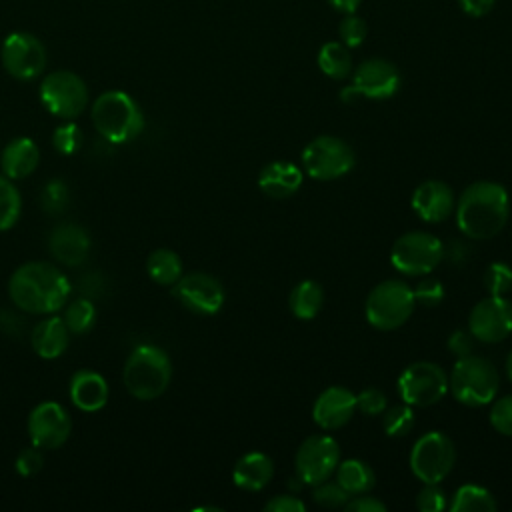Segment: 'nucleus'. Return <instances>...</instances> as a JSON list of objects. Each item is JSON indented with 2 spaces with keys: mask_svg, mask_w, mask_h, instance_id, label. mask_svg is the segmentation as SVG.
Wrapping results in <instances>:
<instances>
[{
  "mask_svg": "<svg viewBox=\"0 0 512 512\" xmlns=\"http://www.w3.org/2000/svg\"><path fill=\"white\" fill-rule=\"evenodd\" d=\"M48 250L60 264L80 266L90 254V236L82 226L66 222L50 232Z\"/></svg>",
  "mask_w": 512,
  "mask_h": 512,
  "instance_id": "aec40b11",
  "label": "nucleus"
},
{
  "mask_svg": "<svg viewBox=\"0 0 512 512\" xmlns=\"http://www.w3.org/2000/svg\"><path fill=\"white\" fill-rule=\"evenodd\" d=\"M312 498L324 508H344V504L350 500V494L336 480L328 478L314 486Z\"/></svg>",
  "mask_w": 512,
  "mask_h": 512,
  "instance_id": "c9c22d12",
  "label": "nucleus"
},
{
  "mask_svg": "<svg viewBox=\"0 0 512 512\" xmlns=\"http://www.w3.org/2000/svg\"><path fill=\"white\" fill-rule=\"evenodd\" d=\"M148 276L160 286H174L182 276V260L174 250L158 248L146 260Z\"/></svg>",
  "mask_w": 512,
  "mask_h": 512,
  "instance_id": "c85d7f7f",
  "label": "nucleus"
},
{
  "mask_svg": "<svg viewBox=\"0 0 512 512\" xmlns=\"http://www.w3.org/2000/svg\"><path fill=\"white\" fill-rule=\"evenodd\" d=\"M52 146L60 154H66V156L74 154L82 146V132H80V128L74 122L58 126L54 130V134H52Z\"/></svg>",
  "mask_w": 512,
  "mask_h": 512,
  "instance_id": "58836bf2",
  "label": "nucleus"
},
{
  "mask_svg": "<svg viewBox=\"0 0 512 512\" xmlns=\"http://www.w3.org/2000/svg\"><path fill=\"white\" fill-rule=\"evenodd\" d=\"M460 232L472 240L494 238L508 222L510 198L502 184L478 180L466 186L454 206Z\"/></svg>",
  "mask_w": 512,
  "mask_h": 512,
  "instance_id": "f257e3e1",
  "label": "nucleus"
},
{
  "mask_svg": "<svg viewBox=\"0 0 512 512\" xmlns=\"http://www.w3.org/2000/svg\"><path fill=\"white\" fill-rule=\"evenodd\" d=\"M386 408V396L378 388H364L360 394H356V410H360L364 416H382Z\"/></svg>",
  "mask_w": 512,
  "mask_h": 512,
  "instance_id": "a19ab883",
  "label": "nucleus"
},
{
  "mask_svg": "<svg viewBox=\"0 0 512 512\" xmlns=\"http://www.w3.org/2000/svg\"><path fill=\"white\" fill-rule=\"evenodd\" d=\"M0 60L6 72L18 80H32L46 68L44 44L28 32H12L0 46Z\"/></svg>",
  "mask_w": 512,
  "mask_h": 512,
  "instance_id": "ddd939ff",
  "label": "nucleus"
},
{
  "mask_svg": "<svg viewBox=\"0 0 512 512\" xmlns=\"http://www.w3.org/2000/svg\"><path fill=\"white\" fill-rule=\"evenodd\" d=\"M484 288L490 296H506L512 290V268L506 262H492L484 272Z\"/></svg>",
  "mask_w": 512,
  "mask_h": 512,
  "instance_id": "72a5a7b5",
  "label": "nucleus"
},
{
  "mask_svg": "<svg viewBox=\"0 0 512 512\" xmlns=\"http://www.w3.org/2000/svg\"><path fill=\"white\" fill-rule=\"evenodd\" d=\"M302 170L288 160L268 162L258 174L260 190L270 198H290L302 186Z\"/></svg>",
  "mask_w": 512,
  "mask_h": 512,
  "instance_id": "412c9836",
  "label": "nucleus"
},
{
  "mask_svg": "<svg viewBox=\"0 0 512 512\" xmlns=\"http://www.w3.org/2000/svg\"><path fill=\"white\" fill-rule=\"evenodd\" d=\"M40 160V150L34 140L20 136L10 140L0 152V168L2 174L10 180H20L30 176Z\"/></svg>",
  "mask_w": 512,
  "mask_h": 512,
  "instance_id": "4be33fe9",
  "label": "nucleus"
},
{
  "mask_svg": "<svg viewBox=\"0 0 512 512\" xmlns=\"http://www.w3.org/2000/svg\"><path fill=\"white\" fill-rule=\"evenodd\" d=\"M474 336L470 334V330H454L450 336H448V350L454 358H464L468 354H472L474 350Z\"/></svg>",
  "mask_w": 512,
  "mask_h": 512,
  "instance_id": "c03bdc74",
  "label": "nucleus"
},
{
  "mask_svg": "<svg viewBox=\"0 0 512 512\" xmlns=\"http://www.w3.org/2000/svg\"><path fill=\"white\" fill-rule=\"evenodd\" d=\"M362 96H360V92L350 84V86H346V88H342L340 90V100L344 102V104H352V102H358Z\"/></svg>",
  "mask_w": 512,
  "mask_h": 512,
  "instance_id": "3c124183",
  "label": "nucleus"
},
{
  "mask_svg": "<svg viewBox=\"0 0 512 512\" xmlns=\"http://www.w3.org/2000/svg\"><path fill=\"white\" fill-rule=\"evenodd\" d=\"M412 292H414L416 304H422L428 308H434L444 300V286L436 278H424Z\"/></svg>",
  "mask_w": 512,
  "mask_h": 512,
  "instance_id": "79ce46f5",
  "label": "nucleus"
},
{
  "mask_svg": "<svg viewBox=\"0 0 512 512\" xmlns=\"http://www.w3.org/2000/svg\"><path fill=\"white\" fill-rule=\"evenodd\" d=\"M42 464H44V456L40 448H36L34 444L30 448L20 450L16 456V470L20 476H34L36 472H40Z\"/></svg>",
  "mask_w": 512,
  "mask_h": 512,
  "instance_id": "37998d69",
  "label": "nucleus"
},
{
  "mask_svg": "<svg viewBox=\"0 0 512 512\" xmlns=\"http://www.w3.org/2000/svg\"><path fill=\"white\" fill-rule=\"evenodd\" d=\"M368 34V26L366 20L352 14H344V18L338 24V38L346 48H358Z\"/></svg>",
  "mask_w": 512,
  "mask_h": 512,
  "instance_id": "f704fd0d",
  "label": "nucleus"
},
{
  "mask_svg": "<svg viewBox=\"0 0 512 512\" xmlns=\"http://www.w3.org/2000/svg\"><path fill=\"white\" fill-rule=\"evenodd\" d=\"M444 258L442 242L424 230L402 234L390 250L392 266L406 276H426Z\"/></svg>",
  "mask_w": 512,
  "mask_h": 512,
  "instance_id": "6e6552de",
  "label": "nucleus"
},
{
  "mask_svg": "<svg viewBox=\"0 0 512 512\" xmlns=\"http://www.w3.org/2000/svg\"><path fill=\"white\" fill-rule=\"evenodd\" d=\"M416 300L412 288L402 280H384L376 284L364 304V314L376 330H396L414 312Z\"/></svg>",
  "mask_w": 512,
  "mask_h": 512,
  "instance_id": "423d86ee",
  "label": "nucleus"
},
{
  "mask_svg": "<svg viewBox=\"0 0 512 512\" xmlns=\"http://www.w3.org/2000/svg\"><path fill=\"white\" fill-rule=\"evenodd\" d=\"M356 394L344 386H330L320 392L312 406V418L322 430H338L352 420Z\"/></svg>",
  "mask_w": 512,
  "mask_h": 512,
  "instance_id": "a211bd4d",
  "label": "nucleus"
},
{
  "mask_svg": "<svg viewBox=\"0 0 512 512\" xmlns=\"http://www.w3.org/2000/svg\"><path fill=\"white\" fill-rule=\"evenodd\" d=\"M266 512H304L306 504L292 494H280V496H272L266 504H264Z\"/></svg>",
  "mask_w": 512,
  "mask_h": 512,
  "instance_id": "a18cd8bd",
  "label": "nucleus"
},
{
  "mask_svg": "<svg viewBox=\"0 0 512 512\" xmlns=\"http://www.w3.org/2000/svg\"><path fill=\"white\" fill-rule=\"evenodd\" d=\"M40 100L50 114L62 120H74L88 104V88L78 74L56 70L42 80Z\"/></svg>",
  "mask_w": 512,
  "mask_h": 512,
  "instance_id": "9d476101",
  "label": "nucleus"
},
{
  "mask_svg": "<svg viewBox=\"0 0 512 512\" xmlns=\"http://www.w3.org/2000/svg\"><path fill=\"white\" fill-rule=\"evenodd\" d=\"M336 482L350 494V496H356V494H366L374 488L376 484V474L374 470L358 460V458H348V460H342L338 462L336 466Z\"/></svg>",
  "mask_w": 512,
  "mask_h": 512,
  "instance_id": "a878e982",
  "label": "nucleus"
},
{
  "mask_svg": "<svg viewBox=\"0 0 512 512\" xmlns=\"http://www.w3.org/2000/svg\"><path fill=\"white\" fill-rule=\"evenodd\" d=\"M414 422H416L414 410L406 402L394 404L392 408H386L382 412V428H384L386 436H390V438L406 436L408 432H412Z\"/></svg>",
  "mask_w": 512,
  "mask_h": 512,
  "instance_id": "473e14b6",
  "label": "nucleus"
},
{
  "mask_svg": "<svg viewBox=\"0 0 512 512\" xmlns=\"http://www.w3.org/2000/svg\"><path fill=\"white\" fill-rule=\"evenodd\" d=\"M416 508L420 512H442L448 508L446 494L438 482H428L416 494Z\"/></svg>",
  "mask_w": 512,
  "mask_h": 512,
  "instance_id": "ea45409f",
  "label": "nucleus"
},
{
  "mask_svg": "<svg viewBox=\"0 0 512 512\" xmlns=\"http://www.w3.org/2000/svg\"><path fill=\"white\" fill-rule=\"evenodd\" d=\"M340 462V446L328 434H314L308 436L296 450L294 466L296 476L308 484L316 486L328 480Z\"/></svg>",
  "mask_w": 512,
  "mask_h": 512,
  "instance_id": "f8f14e48",
  "label": "nucleus"
},
{
  "mask_svg": "<svg viewBox=\"0 0 512 512\" xmlns=\"http://www.w3.org/2000/svg\"><path fill=\"white\" fill-rule=\"evenodd\" d=\"M498 386L500 376L496 366L474 352L464 358H456L448 376V390L452 396L470 408L490 404L498 394Z\"/></svg>",
  "mask_w": 512,
  "mask_h": 512,
  "instance_id": "39448f33",
  "label": "nucleus"
},
{
  "mask_svg": "<svg viewBox=\"0 0 512 512\" xmlns=\"http://www.w3.org/2000/svg\"><path fill=\"white\" fill-rule=\"evenodd\" d=\"M412 210L424 222H442L446 220L456 206L452 188L442 180H424L412 192Z\"/></svg>",
  "mask_w": 512,
  "mask_h": 512,
  "instance_id": "6ab92c4d",
  "label": "nucleus"
},
{
  "mask_svg": "<svg viewBox=\"0 0 512 512\" xmlns=\"http://www.w3.org/2000/svg\"><path fill=\"white\" fill-rule=\"evenodd\" d=\"M344 510H348V512H386V504L374 496H368V492H366V494L352 496L344 504Z\"/></svg>",
  "mask_w": 512,
  "mask_h": 512,
  "instance_id": "49530a36",
  "label": "nucleus"
},
{
  "mask_svg": "<svg viewBox=\"0 0 512 512\" xmlns=\"http://www.w3.org/2000/svg\"><path fill=\"white\" fill-rule=\"evenodd\" d=\"M448 392V374L434 362L420 360L406 366L398 378V394L410 406H432Z\"/></svg>",
  "mask_w": 512,
  "mask_h": 512,
  "instance_id": "9b49d317",
  "label": "nucleus"
},
{
  "mask_svg": "<svg viewBox=\"0 0 512 512\" xmlns=\"http://www.w3.org/2000/svg\"><path fill=\"white\" fill-rule=\"evenodd\" d=\"M72 292L68 278L48 262H26L8 282L10 300L30 314H54L64 308Z\"/></svg>",
  "mask_w": 512,
  "mask_h": 512,
  "instance_id": "f03ea898",
  "label": "nucleus"
},
{
  "mask_svg": "<svg viewBox=\"0 0 512 512\" xmlns=\"http://www.w3.org/2000/svg\"><path fill=\"white\" fill-rule=\"evenodd\" d=\"M506 374H508V378H510V382H512V350H510L508 356H506Z\"/></svg>",
  "mask_w": 512,
  "mask_h": 512,
  "instance_id": "603ef678",
  "label": "nucleus"
},
{
  "mask_svg": "<svg viewBox=\"0 0 512 512\" xmlns=\"http://www.w3.org/2000/svg\"><path fill=\"white\" fill-rule=\"evenodd\" d=\"M468 330L478 342H502L512 334V302L504 296L488 294L472 308L468 316Z\"/></svg>",
  "mask_w": 512,
  "mask_h": 512,
  "instance_id": "4468645a",
  "label": "nucleus"
},
{
  "mask_svg": "<svg viewBox=\"0 0 512 512\" xmlns=\"http://www.w3.org/2000/svg\"><path fill=\"white\" fill-rule=\"evenodd\" d=\"M64 324L70 334H84L94 326L96 308L88 298H76L64 308Z\"/></svg>",
  "mask_w": 512,
  "mask_h": 512,
  "instance_id": "7c9ffc66",
  "label": "nucleus"
},
{
  "mask_svg": "<svg viewBox=\"0 0 512 512\" xmlns=\"http://www.w3.org/2000/svg\"><path fill=\"white\" fill-rule=\"evenodd\" d=\"M400 72L386 58H368L358 64L352 74V86L362 98L388 100L400 90Z\"/></svg>",
  "mask_w": 512,
  "mask_h": 512,
  "instance_id": "f3484780",
  "label": "nucleus"
},
{
  "mask_svg": "<svg viewBox=\"0 0 512 512\" xmlns=\"http://www.w3.org/2000/svg\"><path fill=\"white\" fill-rule=\"evenodd\" d=\"M356 164V154L352 146L330 134L312 138L302 150L304 172L314 180H336L346 176Z\"/></svg>",
  "mask_w": 512,
  "mask_h": 512,
  "instance_id": "0eeeda50",
  "label": "nucleus"
},
{
  "mask_svg": "<svg viewBox=\"0 0 512 512\" xmlns=\"http://www.w3.org/2000/svg\"><path fill=\"white\" fill-rule=\"evenodd\" d=\"M40 204L44 208V212L48 214H60L66 210L68 206V186L54 178L50 180L44 188H42V194H40Z\"/></svg>",
  "mask_w": 512,
  "mask_h": 512,
  "instance_id": "e433bc0d",
  "label": "nucleus"
},
{
  "mask_svg": "<svg viewBox=\"0 0 512 512\" xmlns=\"http://www.w3.org/2000/svg\"><path fill=\"white\" fill-rule=\"evenodd\" d=\"M490 424L502 436H512V394L492 400Z\"/></svg>",
  "mask_w": 512,
  "mask_h": 512,
  "instance_id": "4c0bfd02",
  "label": "nucleus"
},
{
  "mask_svg": "<svg viewBox=\"0 0 512 512\" xmlns=\"http://www.w3.org/2000/svg\"><path fill=\"white\" fill-rule=\"evenodd\" d=\"M496 0H458V6L462 8L464 14L472 18H482L494 8Z\"/></svg>",
  "mask_w": 512,
  "mask_h": 512,
  "instance_id": "de8ad7c7",
  "label": "nucleus"
},
{
  "mask_svg": "<svg viewBox=\"0 0 512 512\" xmlns=\"http://www.w3.org/2000/svg\"><path fill=\"white\" fill-rule=\"evenodd\" d=\"M172 378V364L168 354L154 346L142 344L134 348L124 364L122 380L126 390L136 400H154L162 396Z\"/></svg>",
  "mask_w": 512,
  "mask_h": 512,
  "instance_id": "20e7f679",
  "label": "nucleus"
},
{
  "mask_svg": "<svg viewBox=\"0 0 512 512\" xmlns=\"http://www.w3.org/2000/svg\"><path fill=\"white\" fill-rule=\"evenodd\" d=\"M496 508L498 504L492 492L478 484H462L448 504L452 512H494Z\"/></svg>",
  "mask_w": 512,
  "mask_h": 512,
  "instance_id": "c756f323",
  "label": "nucleus"
},
{
  "mask_svg": "<svg viewBox=\"0 0 512 512\" xmlns=\"http://www.w3.org/2000/svg\"><path fill=\"white\" fill-rule=\"evenodd\" d=\"M178 302L194 314L212 316L224 304V288L220 280L206 272L182 274L172 288Z\"/></svg>",
  "mask_w": 512,
  "mask_h": 512,
  "instance_id": "2eb2a0df",
  "label": "nucleus"
},
{
  "mask_svg": "<svg viewBox=\"0 0 512 512\" xmlns=\"http://www.w3.org/2000/svg\"><path fill=\"white\" fill-rule=\"evenodd\" d=\"M72 430L68 412L58 402H40L28 416V436L40 450L60 448Z\"/></svg>",
  "mask_w": 512,
  "mask_h": 512,
  "instance_id": "dca6fc26",
  "label": "nucleus"
},
{
  "mask_svg": "<svg viewBox=\"0 0 512 512\" xmlns=\"http://www.w3.org/2000/svg\"><path fill=\"white\" fill-rule=\"evenodd\" d=\"M274 476V462L264 452H246L238 458L232 470V480L238 488L248 492L262 490Z\"/></svg>",
  "mask_w": 512,
  "mask_h": 512,
  "instance_id": "b1692460",
  "label": "nucleus"
},
{
  "mask_svg": "<svg viewBox=\"0 0 512 512\" xmlns=\"http://www.w3.org/2000/svg\"><path fill=\"white\" fill-rule=\"evenodd\" d=\"M20 210H22L20 192L16 190L10 178L0 176V232L10 230L18 222Z\"/></svg>",
  "mask_w": 512,
  "mask_h": 512,
  "instance_id": "2f4dec72",
  "label": "nucleus"
},
{
  "mask_svg": "<svg viewBox=\"0 0 512 512\" xmlns=\"http://www.w3.org/2000/svg\"><path fill=\"white\" fill-rule=\"evenodd\" d=\"M24 328V320L20 316H16L10 310H2L0 312V330L8 336H20Z\"/></svg>",
  "mask_w": 512,
  "mask_h": 512,
  "instance_id": "09e8293b",
  "label": "nucleus"
},
{
  "mask_svg": "<svg viewBox=\"0 0 512 512\" xmlns=\"http://www.w3.org/2000/svg\"><path fill=\"white\" fill-rule=\"evenodd\" d=\"M336 12L340 14H352L358 10V6L362 4V0H326Z\"/></svg>",
  "mask_w": 512,
  "mask_h": 512,
  "instance_id": "8fccbe9b",
  "label": "nucleus"
},
{
  "mask_svg": "<svg viewBox=\"0 0 512 512\" xmlns=\"http://www.w3.org/2000/svg\"><path fill=\"white\" fill-rule=\"evenodd\" d=\"M70 400L82 412H98L108 402V384L100 374L80 370L70 380Z\"/></svg>",
  "mask_w": 512,
  "mask_h": 512,
  "instance_id": "5701e85b",
  "label": "nucleus"
},
{
  "mask_svg": "<svg viewBox=\"0 0 512 512\" xmlns=\"http://www.w3.org/2000/svg\"><path fill=\"white\" fill-rule=\"evenodd\" d=\"M456 462V448L450 436L430 430L420 436L410 450V470L422 482H442Z\"/></svg>",
  "mask_w": 512,
  "mask_h": 512,
  "instance_id": "1a4fd4ad",
  "label": "nucleus"
},
{
  "mask_svg": "<svg viewBox=\"0 0 512 512\" xmlns=\"http://www.w3.org/2000/svg\"><path fill=\"white\" fill-rule=\"evenodd\" d=\"M68 336H70V332H68L64 320L58 316H50V318L40 320L32 328L30 342H32L34 352L40 358L52 360V358H58L68 348Z\"/></svg>",
  "mask_w": 512,
  "mask_h": 512,
  "instance_id": "393cba45",
  "label": "nucleus"
},
{
  "mask_svg": "<svg viewBox=\"0 0 512 512\" xmlns=\"http://www.w3.org/2000/svg\"><path fill=\"white\" fill-rule=\"evenodd\" d=\"M324 304V290L316 280L298 282L288 298L290 312L300 320H312L318 316Z\"/></svg>",
  "mask_w": 512,
  "mask_h": 512,
  "instance_id": "bb28decb",
  "label": "nucleus"
},
{
  "mask_svg": "<svg viewBox=\"0 0 512 512\" xmlns=\"http://www.w3.org/2000/svg\"><path fill=\"white\" fill-rule=\"evenodd\" d=\"M316 60H318L320 72L332 80H344L352 72L350 48H346L340 40L322 44Z\"/></svg>",
  "mask_w": 512,
  "mask_h": 512,
  "instance_id": "cd10ccee",
  "label": "nucleus"
},
{
  "mask_svg": "<svg viewBox=\"0 0 512 512\" xmlns=\"http://www.w3.org/2000/svg\"><path fill=\"white\" fill-rule=\"evenodd\" d=\"M92 124L106 142L124 144L144 130V114L130 94L108 90L92 104Z\"/></svg>",
  "mask_w": 512,
  "mask_h": 512,
  "instance_id": "7ed1b4c3",
  "label": "nucleus"
}]
</instances>
